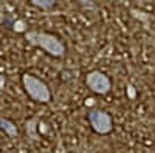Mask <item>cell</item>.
Listing matches in <instances>:
<instances>
[{
	"mask_svg": "<svg viewBox=\"0 0 155 153\" xmlns=\"http://www.w3.org/2000/svg\"><path fill=\"white\" fill-rule=\"evenodd\" d=\"M27 40L39 48H42L45 53L54 57H62L65 54V45L61 42L59 37L45 31H28Z\"/></svg>",
	"mask_w": 155,
	"mask_h": 153,
	"instance_id": "6da1fadb",
	"label": "cell"
},
{
	"mask_svg": "<svg viewBox=\"0 0 155 153\" xmlns=\"http://www.w3.org/2000/svg\"><path fill=\"white\" fill-rule=\"evenodd\" d=\"M22 84L25 91L28 93V96L36 100V102H42V104H47L51 99V93H50V88L45 82H42L41 79H37L36 76L25 73L22 76Z\"/></svg>",
	"mask_w": 155,
	"mask_h": 153,
	"instance_id": "7a4b0ae2",
	"label": "cell"
},
{
	"mask_svg": "<svg viewBox=\"0 0 155 153\" xmlns=\"http://www.w3.org/2000/svg\"><path fill=\"white\" fill-rule=\"evenodd\" d=\"M88 122H90V127L93 129V132H96L98 135H107L113 130L112 116L104 110H98V108L90 110Z\"/></svg>",
	"mask_w": 155,
	"mask_h": 153,
	"instance_id": "3957f363",
	"label": "cell"
},
{
	"mask_svg": "<svg viewBox=\"0 0 155 153\" xmlns=\"http://www.w3.org/2000/svg\"><path fill=\"white\" fill-rule=\"evenodd\" d=\"M85 84L87 87L96 94H107L112 88V82L106 73L99 70H93L85 76Z\"/></svg>",
	"mask_w": 155,
	"mask_h": 153,
	"instance_id": "277c9868",
	"label": "cell"
},
{
	"mask_svg": "<svg viewBox=\"0 0 155 153\" xmlns=\"http://www.w3.org/2000/svg\"><path fill=\"white\" fill-rule=\"evenodd\" d=\"M0 129H2L9 138H16L17 136V127H16L14 122L9 121V119L0 118Z\"/></svg>",
	"mask_w": 155,
	"mask_h": 153,
	"instance_id": "5b68a950",
	"label": "cell"
},
{
	"mask_svg": "<svg viewBox=\"0 0 155 153\" xmlns=\"http://www.w3.org/2000/svg\"><path fill=\"white\" fill-rule=\"evenodd\" d=\"M31 5L41 8V9H51L56 2H53V0H31Z\"/></svg>",
	"mask_w": 155,
	"mask_h": 153,
	"instance_id": "8992f818",
	"label": "cell"
},
{
	"mask_svg": "<svg viewBox=\"0 0 155 153\" xmlns=\"http://www.w3.org/2000/svg\"><path fill=\"white\" fill-rule=\"evenodd\" d=\"M34 124H37V119H31V121L27 122V132H30V135L36 139L37 136H36V133H34V130H36V125H34Z\"/></svg>",
	"mask_w": 155,
	"mask_h": 153,
	"instance_id": "52a82bcc",
	"label": "cell"
},
{
	"mask_svg": "<svg viewBox=\"0 0 155 153\" xmlns=\"http://www.w3.org/2000/svg\"><path fill=\"white\" fill-rule=\"evenodd\" d=\"M14 30L16 31H25V22H22V20L16 22L14 23Z\"/></svg>",
	"mask_w": 155,
	"mask_h": 153,
	"instance_id": "ba28073f",
	"label": "cell"
},
{
	"mask_svg": "<svg viewBox=\"0 0 155 153\" xmlns=\"http://www.w3.org/2000/svg\"><path fill=\"white\" fill-rule=\"evenodd\" d=\"M3 85H5V78L0 74V88H3Z\"/></svg>",
	"mask_w": 155,
	"mask_h": 153,
	"instance_id": "9c48e42d",
	"label": "cell"
},
{
	"mask_svg": "<svg viewBox=\"0 0 155 153\" xmlns=\"http://www.w3.org/2000/svg\"><path fill=\"white\" fill-rule=\"evenodd\" d=\"M129 93H130V97H134V96H135V91L132 90V87H129Z\"/></svg>",
	"mask_w": 155,
	"mask_h": 153,
	"instance_id": "30bf717a",
	"label": "cell"
}]
</instances>
